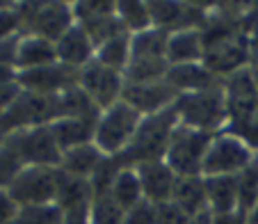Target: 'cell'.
Listing matches in <instances>:
<instances>
[{
  "mask_svg": "<svg viewBox=\"0 0 258 224\" xmlns=\"http://www.w3.org/2000/svg\"><path fill=\"white\" fill-rule=\"evenodd\" d=\"M178 124L180 122H178V112H176V103L171 107H167V110L158 112V115L144 117L135 137H133L131 146L121 156L114 158L121 162V167H137L142 162L165 160V151Z\"/></svg>",
  "mask_w": 258,
  "mask_h": 224,
  "instance_id": "obj_1",
  "label": "cell"
},
{
  "mask_svg": "<svg viewBox=\"0 0 258 224\" xmlns=\"http://www.w3.org/2000/svg\"><path fill=\"white\" fill-rule=\"evenodd\" d=\"M176 112H178V122L183 126L213 133V135L222 133L229 122L224 80L208 89H201V92L180 94L176 101Z\"/></svg>",
  "mask_w": 258,
  "mask_h": 224,
  "instance_id": "obj_2",
  "label": "cell"
},
{
  "mask_svg": "<svg viewBox=\"0 0 258 224\" xmlns=\"http://www.w3.org/2000/svg\"><path fill=\"white\" fill-rule=\"evenodd\" d=\"M142 119L144 117L137 110H133L128 103H114L112 107L101 112V119L94 131V144L98 146L103 156H121L131 146Z\"/></svg>",
  "mask_w": 258,
  "mask_h": 224,
  "instance_id": "obj_3",
  "label": "cell"
},
{
  "mask_svg": "<svg viewBox=\"0 0 258 224\" xmlns=\"http://www.w3.org/2000/svg\"><path fill=\"white\" fill-rule=\"evenodd\" d=\"M213 137H215L213 133H204V131H197V128L178 124L165 151V162L174 170V174L178 179L201 176L204 156L208 151Z\"/></svg>",
  "mask_w": 258,
  "mask_h": 224,
  "instance_id": "obj_4",
  "label": "cell"
},
{
  "mask_svg": "<svg viewBox=\"0 0 258 224\" xmlns=\"http://www.w3.org/2000/svg\"><path fill=\"white\" fill-rule=\"evenodd\" d=\"M55 190H57V170L39 165L23 167L7 188L10 197L21 210L55 204Z\"/></svg>",
  "mask_w": 258,
  "mask_h": 224,
  "instance_id": "obj_5",
  "label": "cell"
},
{
  "mask_svg": "<svg viewBox=\"0 0 258 224\" xmlns=\"http://www.w3.org/2000/svg\"><path fill=\"white\" fill-rule=\"evenodd\" d=\"M256 151H251L242 140L231 133H217L210 142L204 156L201 176H238L249 162L253 160Z\"/></svg>",
  "mask_w": 258,
  "mask_h": 224,
  "instance_id": "obj_6",
  "label": "cell"
},
{
  "mask_svg": "<svg viewBox=\"0 0 258 224\" xmlns=\"http://www.w3.org/2000/svg\"><path fill=\"white\" fill-rule=\"evenodd\" d=\"M7 144L14 149V153L21 158L25 167L39 165V167H55L57 170L62 162V151L48 126H34L25 131H16L7 137Z\"/></svg>",
  "mask_w": 258,
  "mask_h": 224,
  "instance_id": "obj_7",
  "label": "cell"
},
{
  "mask_svg": "<svg viewBox=\"0 0 258 224\" xmlns=\"http://www.w3.org/2000/svg\"><path fill=\"white\" fill-rule=\"evenodd\" d=\"M123 87H126L123 73L103 67L96 60L89 62L85 69H80V89L92 98L94 105L101 112H105L107 107L121 101Z\"/></svg>",
  "mask_w": 258,
  "mask_h": 224,
  "instance_id": "obj_8",
  "label": "cell"
},
{
  "mask_svg": "<svg viewBox=\"0 0 258 224\" xmlns=\"http://www.w3.org/2000/svg\"><path fill=\"white\" fill-rule=\"evenodd\" d=\"M16 83L23 92L44 94V96H59L69 89L80 85V71L71 67L55 62L41 69H30V71H16Z\"/></svg>",
  "mask_w": 258,
  "mask_h": 224,
  "instance_id": "obj_9",
  "label": "cell"
},
{
  "mask_svg": "<svg viewBox=\"0 0 258 224\" xmlns=\"http://www.w3.org/2000/svg\"><path fill=\"white\" fill-rule=\"evenodd\" d=\"M121 101L128 103L133 110H137L142 117H151L158 112L171 107L178 101V92L171 87L167 80L160 83H149V85H131L126 83L121 94Z\"/></svg>",
  "mask_w": 258,
  "mask_h": 224,
  "instance_id": "obj_10",
  "label": "cell"
},
{
  "mask_svg": "<svg viewBox=\"0 0 258 224\" xmlns=\"http://www.w3.org/2000/svg\"><path fill=\"white\" fill-rule=\"evenodd\" d=\"M73 25H76L73 3H41L25 34H37V37H44L55 44Z\"/></svg>",
  "mask_w": 258,
  "mask_h": 224,
  "instance_id": "obj_11",
  "label": "cell"
},
{
  "mask_svg": "<svg viewBox=\"0 0 258 224\" xmlns=\"http://www.w3.org/2000/svg\"><path fill=\"white\" fill-rule=\"evenodd\" d=\"M133 170H135L137 176H140L142 192H144L146 201H151L153 206L169 204L171 197H174L178 176L174 174V170H171L165 160L142 162V165L133 167Z\"/></svg>",
  "mask_w": 258,
  "mask_h": 224,
  "instance_id": "obj_12",
  "label": "cell"
},
{
  "mask_svg": "<svg viewBox=\"0 0 258 224\" xmlns=\"http://www.w3.org/2000/svg\"><path fill=\"white\" fill-rule=\"evenodd\" d=\"M204 64L219 80H224L229 76H233V73L247 69L251 64V55H249L244 41L238 37L233 41H226V44H219L215 48H208L204 55Z\"/></svg>",
  "mask_w": 258,
  "mask_h": 224,
  "instance_id": "obj_13",
  "label": "cell"
},
{
  "mask_svg": "<svg viewBox=\"0 0 258 224\" xmlns=\"http://www.w3.org/2000/svg\"><path fill=\"white\" fill-rule=\"evenodd\" d=\"M55 48H57V62L64 67L71 69H85L89 62H94V55H96V46L89 39V34L85 32L83 25H73L67 34H64L59 41H55Z\"/></svg>",
  "mask_w": 258,
  "mask_h": 224,
  "instance_id": "obj_14",
  "label": "cell"
},
{
  "mask_svg": "<svg viewBox=\"0 0 258 224\" xmlns=\"http://www.w3.org/2000/svg\"><path fill=\"white\" fill-rule=\"evenodd\" d=\"M206 55L204 37L201 30L187 28V30H176L169 34L167 41V62L169 67H178V64H201Z\"/></svg>",
  "mask_w": 258,
  "mask_h": 224,
  "instance_id": "obj_15",
  "label": "cell"
},
{
  "mask_svg": "<svg viewBox=\"0 0 258 224\" xmlns=\"http://www.w3.org/2000/svg\"><path fill=\"white\" fill-rule=\"evenodd\" d=\"M57 62V48L53 41L37 37V34H21L19 50H16V71L41 69Z\"/></svg>",
  "mask_w": 258,
  "mask_h": 224,
  "instance_id": "obj_16",
  "label": "cell"
},
{
  "mask_svg": "<svg viewBox=\"0 0 258 224\" xmlns=\"http://www.w3.org/2000/svg\"><path fill=\"white\" fill-rule=\"evenodd\" d=\"M167 83L180 94H192V92H201L208 89L213 85L222 83L213 71H208L204 62L201 64H178V67H169L167 71Z\"/></svg>",
  "mask_w": 258,
  "mask_h": 224,
  "instance_id": "obj_17",
  "label": "cell"
},
{
  "mask_svg": "<svg viewBox=\"0 0 258 224\" xmlns=\"http://www.w3.org/2000/svg\"><path fill=\"white\" fill-rule=\"evenodd\" d=\"M50 133H53L55 142H57L59 151L67 153L76 146H85L94 142V131H96V122H87V119H76V117H59L53 124H48Z\"/></svg>",
  "mask_w": 258,
  "mask_h": 224,
  "instance_id": "obj_18",
  "label": "cell"
},
{
  "mask_svg": "<svg viewBox=\"0 0 258 224\" xmlns=\"http://www.w3.org/2000/svg\"><path fill=\"white\" fill-rule=\"evenodd\" d=\"M204 183L208 210L213 215H229L240 210L235 176H208V179H204Z\"/></svg>",
  "mask_w": 258,
  "mask_h": 224,
  "instance_id": "obj_19",
  "label": "cell"
},
{
  "mask_svg": "<svg viewBox=\"0 0 258 224\" xmlns=\"http://www.w3.org/2000/svg\"><path fill=\"white\" fill-rule=\"evenodd\" d=\"M94 190L89 179H78V176L64 174L57 170V190H55V204L62 210L80 208V206H92Z\"/></svg>",
  "mask_w": 258,
  "mask_h": 224,
  "instance_id": "obj_20",
  "label": "cell"
},
{
  "mask_svg": "<svg viewBox=\"0 0 258 224\" xmlns=\"http://www.w3.org/2000/svg\"><path fill=\"white\" fill-rule=\"evenodd\" d=\"M187 217H197L201 213H208V199H206V183L204 176H187V179L176 181V190L171 197Z\"/></svg>",
  "mask_w": 258,
  "mask_h": 224,
  "instance_id": "obj_21",
  "label": "cell"
},
{
  "mask_svg": "<svg viewBox=\"0 0 258 224\" xmlns=\"http://www.w3.org/2000/svg\"><path fill=\"white\" fill-rule=\"evenodd\" d=\"M103 153L98 151V146L94 144H85V146H76L71 151L62 153V162L57 170L64 174L78 176V179H92V174L96 172V167L101 165Z\"/></svg>",
  "mask_w": 258,
  "mask_h": 224,
  "instance_id": "obj_22",
  "label": "cell"
},
{
  "mask_svg": "<svg viewBox=\"0 0 258 224\" xmlns=\"http://www.w3.org/2000/svg\"><path fill=\"white\" fill-rule=\"evenodd\" d=\"M169 62L165 58H133L123 71V80L131 85L160 83L167 78Z\"/></svg>",
  "mask_w": 258,
  "mask_h": 224,
  "instance_id": "obj_23",
  "label": "cell"
},
{
  "mask_svg": "<svg viewBox=\"0 0 258 224\" xmlns=\"http://www.w3.org/2000/svg\"><path fill=\"white\" fill-rule=\"evenodd\" d=\"M110 197H112L114 204L121 210H126V213L144 201L140 176H137V172L133 170V167H123V170L119 172V176L114 179L112 190H110Z\"/></svg>",
  "mask_w": 258,
  "mask_h": 224,
  "instance_id": "obj_24",
  "label": "cell"
},
{
  "mask_svg": "<svg viewBox=\"0 0 258 224\" xmlns=\"http://www.w3.org/2000/svg\"><path fill=\"white\" fill-rule=\"evenodd\" d=\"M131 39H133V34L123 32V34H119V37H114V39L105 41L103 46L96 48L94 60H96L98 64H103V67L123 73L128 62H131Z\"/></svg>",
  "mask_w": 258,
  "mask_h": 224,
  "instance_id": "obj_25",
  "label": "cell"
},
{
  "mask_svg": "<svg viewBox=\"0 0 258 224\" xmlns=\"http://www.w3.org/2000/svg\"><path fill=\"white\" fill-rule=\"evenodd\" d=\"M169 34L171 32L160 30V28H149V30H144V32L133 34V39H131V60L133 58H165Z\"/></svg>",
  "mask_w": 258,
  "mask_h": 224,
  "instance_id": "obj_26",
  "label": "cell"
},
{
  "mask_svg": "<svg viewBox=\"0 0 258 224\" xmlns=\"http://www.w3.org/2000/svg\"><path fill=\"white\" fill-rule=\"evenodd\" d=\"M117 16L121 21V25L126 28V32H131V34L144 32V30L153 28L149 3H140V0L117 3Z\"/></svg>",
  "mask_w": 258,
  "mask_h": 224,
  "instance_id": "obj_27",
  "label": "cell"
},
{
  "mask_svg": "<svg viewBox=\"0 0 258 224\" xmlns=\"http://www.w3.org/2000/svg\"><path fill=\"white\" fill-rule=\"evenodd\" d=\"M235 181H238L240 210L251 213L253 208H258V153L253 156V160L235 176Z\"/></svg>",
  "mask_w": 258,
  "mask_h": 224,
  "instance_id": "obj_28",
  "label": "cell"
},
{
  "mask_svg": "<svg viewBox=\"0 0 258 224\" xmlns=\"http://www.w3.org/2000/svg\"><path fill=\"white\" fill-rule=\"evenodd\" d=\"M89 217H92V224H123L126 210L119 208L110 195H103V197H94Z\"/></svg>",
  "mask_w": 258,
  "mask_h": 224,
  "instance_id": "obj_29",
  "label": "cell"
},
{
  "mask_svg": "<svg viewBox=\"0 0 258 224\" xmlns=\"http://www.w3.org/2000/svg\"><path fill=\"white\" fill-rule=\"evenodd\" d=\"M23 167L25 165L14 153V149H12L7 142H3V144H0V190H7L10 183L16 179V174H19Z\"/></svg>",
  "mask_w": 258,
  "mask_h": 224,
  "instance_id": "obj_30",
  "label": "cell"
},
{
  "mask_svg": "<svg viewBox=\"0 0 258 224\" xmlns=\"http://www.w3.org/2000/svg\"><path fill=\"white\" fill-rule=\"evenodd\" d=\"M117 14V3H73V16H76V23H89L94 19H101V16H110Z\"/></svg>",
  "mask_w": 258,
  "mask_h": 224,
  "instance_id": "obj_31",
  "label": "cell"
},
{
  "mask_svg": "<svg viewBox=\"0 0 258 224\" xmlns=\"http://www.w3.org/2000/svg\"><path fill=\"white\" fill-rule=\"evenodd\" d=\"M21 217L25 219V224H62L64 210L57 204L48 206H34V208H23Z\"/></svg>",
  "mask_w": 258,
  "mask_h": 224,
  "instance_id": "obj_32",
  "label": "cell"
},
{
  "mask_svg": "<svg viewBox=\"0 0 258 224\" xmlns=\"http://www.w3.org/2000/svg\"><path fill=\"white\" fill-rule=\"evenodd\" d=\"M23 34V21L19 14V5L5 3L0 7V39H10Z\"/></svg>",
  "mask_w": 258,
  "mask_h": 224,
  "instance_id": "obj_33",
  "label": "cell"
},
{
  "mask_svg": "<svg viewBox=\"0 0 258 224\" xmlns=\"http://www.w3.org/2000/svg\"><path fill=\"white\" fill-rule=\"evenodd\" d=\"M187 222H190V217L174 201L156 206V224H187Z\"/></svg>",
  "mask_w": 258,
  "mask_h": 224,
  "instance_id": "obj_34",
  "label": "cell"
},
{
  "mask_svg": "<svg viewBox=\"0 0 258 224\" xmlns=\"http://www.w3.org/2000/svg\"><path fill=\"white\" fill-rule=\"evenodd\" d=\"M123 224H156V206L144 199L133 210H128Z\"/></svg>",
  "mask_w": 258,
  "mask_h": 224,
  "instance_id": "obj_35",
  "label": "cell"
},
{
  "mask_svg": "<svg viewBox=\"0 0 258 224\" xmlns=\"http://www.w3.org/2000/svg\"><path fill=\"white\" fill-rule=\"evenodd\" d=\"M19 37H10V39H0V67H12L16 69V50H19Z\"/></svg>",
  "mask_w": 258,
  "mask_h": 224,
  "instance_id": "obj_36",
  "label": "cell"
},
{
  "mask_svg": "<svg viewBox=\"0 0 258 224\" xmlns=\"http://www.w3.org/2000/svg\"><path fill=\"white\" fill-rule=\"evenodd\" d=\"M23 89L19 87V83H0V115H5L12 105L16 103V98L21 96Z\"/></svg>",
  "mask_w": 258,
  "mask_h": 224,
  "instance_id": "obj_37",
  "label": "cell"
},
{
  "mask_svg": "<svg viewBox=\"0 0 258 224\" xmlns=\"http://www.w3.org/2000/svg\"><path fill=\"white\" fill-rule=\"evenodd\" d=\"M21 215V208L16 206V201L10 197L7 190H0V224L12 222L14 217Z\"/></svg>",
  "mask_w": 258,
  "mask_h": 224,
  "instance_id": "obj_38",
  "label": "cell"
},
{
  "mask_svg": "<svg viewBox=\"0 0 258 224\" xmlns=\"http://www.w3.org/2000/svg\"><path fill=\"white\" fill-rule=\"evenodd\" d=\"M89 210H92V206H80V208L64 210V219H62V224H92Z\"/></svg>",
  "mask_w": 258,
  "mask_h": 224,
  "instance_id": "obj_39",
  "label": "cell"
},
{
  "mask_svg": "<svg viewBox=\"0 0 258 224\" xmlns=\"http://www.w3.org/2000/svg\"><path fill=\"white\" fill-rule=\"evenodd\" d=\"M247 215L244 210H235V213L229 215H213L210 224H247Z\"/></svg>",
  "mask_w": 258,
  "mask_h": 224,
  "instance_id": "obj_40",
  "label": "cell"
},
{
  "mask_svg": "<svg viewBox=\"0 0 258 224\" xmlns=\"http://www.w3.org/2000/svg\"><path fill=\"white\" fill-rule=\"evenodd\" d=\"M14 80H16V69L0 67V83H14Z\"/></svg>",
  "mask_w": 258,
  "mask_h": 224,
  "instance_id": "obj_41",
  "label": "cell"
},
{
  "mask_svg": "<svg viewBox=\"0 0 258 224\" xmlns=\"http://www.w3.org/2000/svg\"><path fill=\"white\" fill-rule=\"evenodd\" d=\"M249 71H251V78H253V83H256V87H258V55L251 60V64H249Z\"/></svg>",
  "mask_w": 258,
  "mask_h": 224,
  "instance_id": "obj_42",
  "label": "cell"
},
{
  "mask_svg": "<svg viewBox=\"0 0 258 224\" xmlns=\"http://www.w3.org/2000/svg\"><path fill=\"white\" fill-rule=\"evenodd\" d=\"M247 224H258V208H253L251 213L247 215Z\"/></svg>",
  "mask_w": 258,
  "mask_h": 224,
  "instance_id": "obj_43",
  "label": "cell"
},
{
  "mask_svg": "<svg viewBox=\"0 0 258 224\" xmlns=\"http://www.w3.org/2000/svg\"><path fill=\"white\" fill-rule=\"evenodd\" d=\"M7 224H25V219L19 215V217H14V219H12V222H7Z\"/></svg>",
  "mask_w": 258,
  "mask_h": 224,
  "instance_id": "obj_44",
  "label": "cell"
},
{
  "mask_svg": "<svg viewBox=\"0 0 258 224\" xmlns=\"http://www.w3.org/2000/svg\"><path fill=\"white\" fill-rule=\"evenodd\" d=\"M5 140H7V133L3 131V128H0V144H3V142H5Z\"/></svg>",
  "mask_w": 258,
  "mask_h": 224,
  "instance_id": "obj_45",
  "label": "cell"
},
{
  "mask_svg": "<svg viewBox=\"0 0 258 224\" xmlns=\"http://www.w3.org/2000/svg\"><path fill=\"white\" fill-rule=\"evenodd\" d=\"M3 5H5V3H0V7H3Z\"/></svg>",
  "mask_w": 258,
  "mask_h": 224,
  "instance_id": "obj_46",
  "label": "cell"
}]
</instances>
